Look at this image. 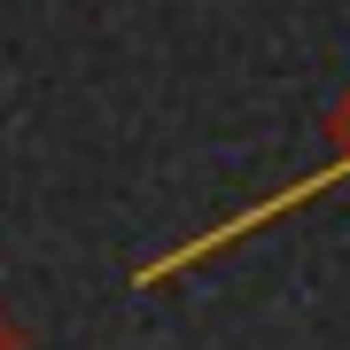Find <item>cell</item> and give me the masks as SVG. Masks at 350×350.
<instances>
[{
  "mask_svg": "<svg viewBox=\"0 0 350 350\" xmlns=\"http://www.w3.org/2000/svg\"><path fill=\"white\" fill-rule=\"evenodd\" d=\"M327 125H335V163H327V172H312V179H296V187H288V195H273V202H257V211H241L234 226H218V234H202L195 250H179L172 265H187V257H202V250H226V241H241V234H250V226H265V218H280V211H296L304 195H327V187H342V179H350V101H342L335 117H327ZM172 265H156L148 280H163V273H172Z\"/></svg>",
  "mask_w": 350,
  "mask_h": 350,
  "instance_id": "1",
  "label": "cell"
}]
</instances>
